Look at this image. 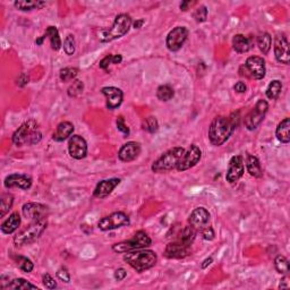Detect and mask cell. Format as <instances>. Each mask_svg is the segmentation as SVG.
Masks as SVG:
<instances>
[{
    "instance_id": "cell-1",
    "label": "cell",
    "mask_w": 290,
    "mask_h": 290,
    "mask_svg": "<svg viewBox=\"0 0 290 290\" xmlns=\"http://www.w3.org/2000/svg\"><path fill=\"white\" fill-rule=\"evenodd\" d=\"M239 113H233L229 117L216 116L209 127V139L212 145L221 146L233 134L238 126Z\"/></svg>"
},
{
    "instance_id": "cell-2",
    "label": "cell",
    "mask_w": 290,
    "mask_h": 290,
    "mask_svg": "<svg viewBox=\"0 0 290 290\" xmlns=\"http://www.w3.org/2000/svg\"><path fill=\"white\" fill-rule=\"evenodd\" d=\"M41 139L42 133L39 129V124L34 119H29L23 123L12 136V141L16 146L36 145L41 142Z\"/></svg>"
},
{
    "instance_id": "cell-3",
    "label": "cell",
    "mask_w": 290,
    "mask_h": 290,
    "mask_svg": "<svg viewBox=\"0 0 290 290\" xmlns=\"http://www.w3.org/2000/svg\"><path fill=\"white\" fill-rule=\"evenodd\" d=\"M124 261L136 272L142 273L155 267L158 262V256L155 251L144 249L125 253Z\"/></svg>"
},
{
    "instance_id": "cell-4",
    "label": "cell",
    "mask_w": 290,
    "mask_h": 290,
    "mask_svg": "<svg viewBox=\"0 0 290 290\" xmlns=\"http://www.w3.org/2000/svg\"><path fill=\"white\" fill-rule=\"evenodd\" d=\"M132 24V17L128 14H119V15L116 16L113 26L110 29H102L100 31L99 40L103 42V43H107V42L120 39V38H123L129 32Z\"/></svg>"
},
{
    "instance_id": "cell-5",
    "label": "cell",
    "mask_w": 290,
    "mask_h": 290,
    "mask_svg": "<svg viewBox=\"0 0 290 290\" xmlns=\"http://www.w3.org/2000/svg\"><path fill=\"white\" fill-rule=\"evenodd\" d=\"M48 227L47 219L38 220V221H33L31 225H29L26 228L17 233L14 237V244L16 247H20L24 245H30L38 240L41 237L42 233L44 232V230Z\"/></svg>"
},
{
    "instance_id": "cell-6",
    "label": "cell",
    "mask_w": 290,
    "mask_h": 290,
    "mask_svg": "<svg viewBox=\"0 0 290 290\" xmlns=\"http://www.w3.org/2000/svg\"><path fill=\"white\" fill-rule=\"evenodd\" d=\"M184 153L185 149L181 148V146H176V148L168 150L160 158L153 162L151 167L152 171L155 174H161L166 173V171L176 169L180 159L183 158Z\"/></svg>"
},
{
    "instance_id": "cell-7",
    "label": "cell",
    "mask_w": 290,
    "mask_h": 290,
    "mask_svg": "<svg viewBox=\"0 0 290 290\" xmlns=\"http://www.w3.org/2000/svg\"><path fill=\"white\" fill-rule=\"evenodd\" d=\"M152 245V239L144 230H139L131 239L116 243L113 245V251L118 254H125L128 251L148 249Z\"/></svg>"
},
{
    "instance_id": "cell-8",
    "label": "cell",
    "mask_w": 290,
    "mask_h": 290,
    "mask_svg": "<svg viewBox=\"0 0 290 290\" xmlns=\"http://www.w3.org/2000/svg\"><path fill=\"white\" fill-rule=\"evenodd\" d=\"M269 110V103L267 100H258L249 114L244 118V125L249 131H255L263 123L265 116Z\"/></svg>"
},
{
    "instance_id": "cell-9",
    "label": "cell",
    "mask_w": 290,
    "mask_h": 290,
    "mask_svg": "<svg viewBox=\"0 0 290 290\" xmlns=\"http://www.w3.org/2000/svg\"><path fill=\"white\" fill-rule=\"evenodd\" d=\"M129 225H131L129 216L125 212L118 211L100 219L99 222H97V228L102 230V232H110V230L121 228V227H127Z\"/></svg>"
},
{
    "instance_id": "cell-10",
    "label": "cell",
    "mask_w": 290,
    "mask_h": 290,
    "mask_svg": "<svg viewBox=\"0 0 290 290\" xmlns=\"http://www.w3.org/2000/svg\"><path fill=\"white\" fill-rule=\"evenodd\" d=\"M188 33L190 32H188V30L185 26H177L171 30L168 33L166 39V45L168 50L171 52L179 51L187 40Z\"/></svg>"
},
{
    "instance_id": "cell-11",
    "label": "cell",
    "mask_w": 290,
    "mask_h": 290,
    "mask_svg": "<svg viewBox=\"0 0 290 290\" xmlns=\"http://www.w3.org/2000/svg\"><path fill=\"white\" fill-rule=\"evenodd\" d=\"M201 159H202L201 149L198 148L197 145L192 144L187 150H185L183 158L180 159V161L178 163L176 169L179 171V173L190 170L191 168L196 166L197 163L201 161Z\"/></svg>"
},
{
    "instance_id": "cell-12",
    "label": "cell",
    "mask_w": 290,
    "mask_h": 290,
    "mask_svg": "<svg viewBox=\"0 0 290 290\" xmlns=\"http://www.w3.org/2000/svg\"><path fill=\"white\" fill-rule=\"evenodd\" d=\"M244 171H245V166H244L243 156L233 155L228 163V169H227L226 174L227 181L232 185L236 184L243 177Z\"/></svg>"
},
{
    "instance_id": "cell-13",
    "label": "cell",
    "mask_w": 290,
    "mask_h": 290,
    "mask_svg": "<svg viewBox=\"0 0 290 290\" xmlns=\"http://www.w3.org/2000/svg\"><path fill=\"white\" fill-rule=\"evenodd\" d=\"M274 56L278 62L284 65H289L290 50L287 37L284 33L277 34L274 39Z\"/></svg>"
},
{
    "instance_id": "cell-14",
    "label": "cell",
    "mask_w": 290,
    "mask_h": 290,
    "mask_svg": "<svg viewBox=\"0 0 290 290\" xmlns=\"http://www.w3.org/2000/svg\"><path fill=\"white\" fill-rule=\"evenodd\" d=\"M22 213L27 220L31 221H38V220L47 219L49 215V209L47 205L41 203H34V202H27L23 205Z\"/></svg>"
},
{
    "instance_id": "cell-15",
    "label": "cell",
    "mask_w": 290,
    "mask_h": 290,
    "mask_svg": "<svg viewBox=\"0 0 290 290\" xmlns=\"http://www.w3.org/2000/svg\"><path fill=\"white\" fill-rule=\"evenodd\" d=\"M68 153L73 159L82 160L87 155V143L81 135H73L68 141Z\"/></svg>"
},
{
    "instance_id": "cell-16",
    "label": "cell",
    "mask_w": 290,
    "mask_h": 290,
    "mask_svg": "<svg viewBox=\"0 0 290 290\" xmlns=\"http://www.w3.org/2000/svg\"><path fill=\"white\" fill-rule=\"evenodd\" d=\"M249 72L251 78L254 79H263L265 77V73H267V68H265V61L262 57L258 56H251L247 58V60L244 65Z\"/></svg>"
},
{
    "instance_id": "cell-17",
    "label": "cell",
    "mask_w": 290,
    "mask_h": 290,
    "mask_svg": "<svg viewBox=\"0 0 290 290\" xmlns=\"http://www.w3.org/2000/svg\"><path fill=\"white\" fill-rule=\"evenodd\" d=\"M101 93L106 97V106L109 110H116L124 101V92L116 86H104Z\"/></svg>"
},
{
    "instance_id": "cell-18",
    "label": "cell",
    "mask_w": 290,
    "mask_h": 290,
    "mask_svg": "<svg viewBox=\"0 0 290 290\" xmlns=\"http://www.w3.org/2000/svg\"><path fill=\"white\" fill-rule=\"evenodd\" d=\"M33 180L30 176L25 174H12L5 178L3 186L7 190L9 188H19V190L27 191L32 187Z\"/></svg>"
},
{
    "instance_id": "cell-19",
    "label": "cell",
    "mask_w": 290,
    "mask_h": 290,
    "mask_svg": "<svg viewBox=\"0 0 290 290\" xmlns=\"http://www.w3.org/2000/svg\"><path fill=\"white\" fill-rule=\"evenodd\" d=\"M210 219H211L210 212L205 208L200 207L192 211L190 218H188V225H191L193 228L196 229L198 232L209 226Z\"/></svg>"
},
{
    "instance_id": "cell-20",
    "label": "cell",
    "mask_w": 290,
    "mask_h": 290,
    "mask_svg": "<svg viewBox=\"0 0 290 290\" xmlns=\"http://www.w3.org/2000/svg\"><path fill=\"white\" fill-rule=\"evenodd\" d=\"M192 254V249L190 246H185L179 242H171L168 244L163 251L165 257L169 260H183Z\"/></svg>"
},
{
    "instance_id": "cell-21",
    "label": "cell",
    "mask_w": 290,
    "mask_h": 290,
    "mask_svg": "<svg viewBox=\"0 0 290 290\" xmlns=\"http://www.w3.org/2000/svg\"><path fill=\"white\" fill-rule=\"evenodd\" d=\"M141 151L142 148L138 142H127L118 151V159L121 162H132L138 158V155H141Z\"/></svg>"
},
{
    "instance_id": "cell-22",
    "label": "cell",
    "mask_w": 290,
    "mask_h": 290,
    "mask_svg": "<svg viewBox=\"0 0 290 290\" xmlns=\"http://www.w3.org/2000/svg\"><path fill=\"white\" fill-rule=\"evenodd\" d=\"M120 178H110V179H104L97 183V187L94 188L93 196L99 198V200H103L109 196L113 193L118 185L120 184Z\"/></svg>"
},
{
    "instance_id": "cell-23",
    "label": "cell",
    "mask_w": 290,
    "mask_h": 290,
    "mask_svg": "<svg viewBox=\"0 0 290 290\" xmlns=\"http://www.w3.org/2000/svg\"><path fill=\"white\" fill-rule=\"evenodd\" d=\"M73 133H74V125L71 121H61L60 124H58L55 133L52 134V139L55 142H64L71 137Z\"/></svg>"
},
{
    "instance_id": "cell-24",
    "label": "cell",
    "mask_w": 290,
    "mask_h": 290,
    "mask_svg": "<svg viewBox=\"0 0 290 290\" xmlns=\"http://www.w3.org/2000/svg\"><path fill=\"white\" fill-rule=\"evenodd\" d=\"M20 214L19 212H13L9 215V218H7L5 221L1 223L0 230L3 235H12L13 232H15L20 226Z\"/></svg>"
},
{
    "instance_id": "cell-25",
    "label": "cell",
    "mask_w": 290,
    "mask_h": 290,
    "mask_svg": "<svg viewBox=\"0 0 290 290\" xmlns=\"http://www.w3.org/2000/svg\"><path fill=\"white\" fill-rule=\"evenodd\" d=\"M232 47L237 54H246L253 47V41L244 34H236L232 38Z\"/></svg>"
},
{
    "instance_id": "cell-26",
    "label": "cell",
    "mask_w": 290,
    "mask_h": 290,
    "mask_svg": "<svg viewBox=\"0 0 290 290\" xmlns=\"http://www.w3.org/2000/svg\"><path fill=\"white\" fill-rule=\"evenodd\" d=\"M275 136L282 144H288L290 142V118L286 117L278 124L275 129Z\"/></svg>"
},
{
    "instance_id": "cell-27",
    "label": "cell",
    "mask_w": 290,
    "mask_h": 290,
    "mask_svg": "<svg viewBox=\"0 0 290 290\" xmlns=\"http://www.w3.org/2000/svg\"><path fill=\"white\" fill-rule=\"evenodd\" d=\"M246 169L251 176L255 178H261L263 176V170H262L260 160L253 155L247 153L246 155Z\"/></svg>"
},
{
    "instance_id": "cell-28",
    "label": "cell",
    "mask_w": 290,
    "mask_h": 290,
    "mask_svg": "<svg viewBox=\"0 0 290 290\" xmlns=\"http://www.w3.org/2000/svg\"><path fill=\"white\" fill-rule=\"evenodd\" d=\"M14 6L20 12H31L34 9H42L47 6V2L41 0H17L14 2Z\"/></svg>"
},
{
    "instance_id": "cell-29",
    "label": "cell",
    "mask_w": 290,
    "mask_h": 290,
    "mask_svg": "<svg viewBox=\"0 0 290 290\" xmlns=\"http://www.w3.org/2000/svg\"><path fill=\"white\" fill-rule=\"evenodd\" d=\"M196 235H197V230L193 228L191 225H188L185 227V228L180 232L179 235H178L177 242L181 243L185 246L192 247L195 238H196Z\"/></svg>"
},
{
    "instance_id": "cell-30",
    "label": "cell",
    "mask_w": 290,
    "mask_h": 290,
    "mask_svg": "<svg viewBox=\"0 0 290 290\" xmlns=\"http://www.w3.org/2000/svg\"><path fill=\"white\" fill-rule=\"evenodd\" d=\"M44 36L47 37L49 40H50L52 50H55V51L60 50L62 47V43H61V39H60V36H59V31L57 27L56 26L47 27Z\"/></svg>"
},
{
    "instance_id": "cell-31",
    "label": "cell",
    "mask_w": 290,
    "mask_h": 290,
    "mask_svg": "<svg viewBox=\"0 0 290 290\" xmlns=\"http://www.w3.org/2000/svg\"><path fill=\"white\" fill-rule=\"evenodd\" d=\"M257 42V47L260 49V51L263 55H268L271 50V45H272V37L270 34L267 32L261 33L260 36L257 37L256 39Z\"/></svg>"
},
{
    "instance_id": "cell-32",
    "label": "cell",
    "mask_w": 290,
    "mask_h": 290,
    "mask_svg": "<svg viewBox=\"0 0 290 290\" xmlns=\"http://www.w3.org/2000/svg\"><path fill=\"white\" fill-rule=\"evenodd\" d=\"M14 204V196L9 193H2L1 197H0V216L3 218L7 213L9 212V210L13 208Z\"/></svg>"
},
{
    "instance_id": "cell-33",
    "label": "cell",
    "mask_w": 290,
    "mask_h": 290,
    "mask_svg": "<svg viewBox=\"0 0 290 290\" xmlns=\"http://www.w3.org/2000/svg\"><path fill=\"white\" fill-rule=\"evenodd\" d=\"M282 91V83L279 79H274L270 84H269L267 91H265V94H267V97L270 100H277L279 96H280Z\"/></svg>"
},
{
    "instance_id": "cell-34",
    "label": "cell",
    "mask_w": 290,
    "mask_h": 290,
    "mask_svg": "<svg viewBox=\"0 0 290 290\" xmlns=\"http://www.w3.org/2000/svg\"><path fill=\"white\" fill-rule=\"evenodd\" d=\"M6 289H19V290H27V289H38V287L36 285L31 284L25 279L23 278H16L14 279L9 282L8 285H7Z\"/></svg>"
},
{
    "instance_id": "cell-35",
    "label": "cell",
    "mask_w": 290,
    "mask_h": 290,
    "mask_svg": "<svg viewBox=\"0 0 290 290\" xmlns=\"http://www.w3.org/2000/svg\"><path fill=\"white\" fill-rule=\"evenodd\" d=\"M14 261H15L19 269H20L23 272H25V273H30V272L33 271L34 264L29 257L22 256V255H15V256H14Z\"/></svg>"
},
{
    "instance_id": "cell-36",
    "label": "cell",
    "mask_w": 290,
    "mask_h": 290,
    "mask_svg": "<svg viewBox=\"0 0 290 290\" xmlns=\"http://www.w3.org/2000/svg\"><path fill=\"white\" fill-rule=\"evenodd\" d=\"M174 97V91L173 89V86L168 85V84H165V85H160L158 89H156V97L160 101H163V102H167L173 99Z\"/></svg>"
},
{
    "instance_id": "cell-37",
    "label": "cell",
    "mask_w": 290,
    "mask_h": 290,
    "mask_svg": "<svg viewBox=\"0 0 290 290\" xmlns=\"http://www.w3.org/2000/svg\"><path fill=\"white\" fill-rule=\"evenodd\" d=\"M274 267L278 273L284 274V275L288 274V272L290 270L289 262L287 260V257L284 256V255H278V256L274 258Z\"/></svg>"
},
{
    "instance_id": "cell-38",
    "label": "cell",
    "mask_w": 290,
    "mask_h": 290,
    "mask_svg": "<svg viewBox=\"0 0 290 290\" xmlns=\"http://www.w3.org/2000/svg\"><path fill=\"white\" fill-rule=\"evenodd\" d=\"M78 73H79L78 68L66 67L60 69V72H59V77H60L62 82H71V81H74L76 76L78 75Z\"/></svg>"
},
{
    "instance_id": "cell-39",
    "label": "cell",
    "mask_w": 290,
    "mask_h": 290,
    "mask_svg": "<svg viewBox=\"0 0 290 290\" xmlns=\"http://www.w3.org/2000/svg\"><path fill=\"white\" fill-rule=\"evenodd\" d=\"M84 91V83L79 79H74L67 89V94L71 97H77L81 96Z\"/></svg>"
},
{
    "instance_id": "cell-40",
    "label": "cell",
    "mask_w": 290,
    "mask_h": 290,
    "mask_svg": "<svg viewBox=\"0 0 290 290\" xmlns=\"http://www.w3.org/2000/svg\"><path fill=\"white\" fill-rule=\"evenodd\" d=\"M143 129L150 133V134H155V133L158 132L159 129L158 119L153 116L146 117L145 119L143 120Z\"/></svg>"
},
{
    "instance_id": "cell-41",
    "label": "cell",
    "mask_w": 290,
    "mask_h": 290,
    "mask_svg": "<svg viewBox=\"0 0 290 290\" xmlns=\"http://www.w3.org/2000/svg\"><path fill=\"white\" fill-rule=\"evenodd\" d=\"M64 51L67 56H73L76 51V41L73 34H68L64 41Z\"/></svg>"
},
{
    "instance_id": "cell-42",
    "label": "cell",
    "mask_w": 290,
    "mask_h": 290,
    "mask_svg": "<svg viewBox=\"0 0 290 290\" xmlns=\"http://www.w3.org/2000/svg\"><path fill=\"white\" fill-rule=\"evenodd\" d=\"M208 14H209L208 8L204 5H202L200 7H197V8L193 12V19H195V22L197 23H204L208 19Z\"/></svg>"
},
{
    "instance_id": "cell-43",
    "label": "cell",
    "mask_w": 290,
    "mask_h": 290,
    "mask_svg": "<svg viewBox=\"0 0 290 290\" xmlns=\"http://www.w3.org/2000/svg\"><path fill=\"white\" fill-rule=\"evenodd\" d=\"M56 275H57V278L59 279V280L65 282V284H69L71 282V273H69L68 269L66 267H61L59 270L57 271V273H56Z\"/></svg>"
},
{
    "instance_id": "cell-44",
    "label": "cell",
    "mask_w": 290,
    "mask_h": 290,
    "mask_svg": "<svg viewBox=\"0 0 290 290\" xmlns=\"http://www.w3.org/2000/svg\"><path fill=\"white\" fill-rule=\"evenodd\" d=\"M198 232L201 233L202 238H203L204 240H208V242H211V240L215 238L214 230H213V228L210 225L208 227H205V228H203L201 230V232Z\"/></svg>"
},
{
    "instance_id": "cell-45",
    "label": "cell",
    "mask_w": 290,
    "mask_h": 290,
    "mask_svg": "<svg viewBox=\"0 0 290 290\" xmlns=\"http://www.w3.org/2000/svg\"><path fill=\"white\" fill-rule=\"evenodd\" d=\"M42 282H43L44 287L47 289L52 290V289L57 288V281H56L55 279L52 278L49 273H44L43 274V277H42Z\"/></svg>"
},
{
    "instance_id": "cell-46",
    "label": "cell",
    "mask_w": 290,
    "mask_h": 290,
    "mask_svg": "<svg viewBox=\"0 0 290 290\" xmlns=\"http://www.w3.org/2000/svg\"><path fill=\"white\" fill-rule=\"evenodd\" d=\"M116 125H117V129L119 132L123 133L125 136H128L129 135V128L127 127V125L125 124V119L123 116H119L117 118L116 120Z\"/></svg>"
},
{
    "instance_id": "cell-47",
    "label": "cell",
    "mask_w": 290,
    "mask_h": 290,
    "mask_svg": "<svg viewBox=\"0 0 290 290\" xmlns=\"http://www.w3.org/2000/svg\"><path fill=\"white\" fill-rule=\"evenodd\" d=\"M113 60H114V55H108V56H106V57H104L102 59V60L100 61V64H99L100 68L103 69V71L108 72V69H109V66L110 65H114Z\"/></svg>"
},
{
    "instance_id": "cell-48",
    "label": "cell",
    "mask_w": 290,
    "mask_h": 290,
    "mask_svg": "<svg viewBox=\"0 0 290 290\" xmlns=\"http://www.w3.org/2000/svg\"><path fill=\"white\" fill-rule=\"evenodd\" d=\"M114 277H115V279H116L117 281H123L124 279H125L126 277H127V271H126L124 268L117 269V270L115 271Z\"/></svg>"
},
{
    "instance_id": "cell-49",
    "label": "cell",
    "mask_w": 290,
    "mask_h": 290,
    "mask_svg": "<svg viewBox=\"0 0 290 290\" xmlns=\"http://www.w3.org/2000/svg\"><path fill=\"white\" fill-rule=\"evenodd\" d=\"M29 81H30L29 76H27L25 73H22V74L19 76V78H17V85L19 87H24L26 84H29Z\"/></svg>"
},
{
    "instance_id": "cell-50",
    "label": "cell",
    "mask_w": 290,
    "mask_h": 290,
    "mask_svg": "<svg viewBox=\"0 0 290 290\" xmlns=\"http://www.w3.org/2000/svg\"><path fill=\"white\" fill-rule=\"evenodd\" d=\"M233 90H235L237 93H245L247 91V85L242 81L237 82L235 84V86H233Z\"/></svg>"
},
{
    "instance_id": "cell-51",
    "label": "cell",
    "mask_w": 290,
    "mask_h": 290,
    "mask_svg": "<svg viewBox=\"0 0 290 290\" xmlns=\"http://www.w3.org/2000/svg\"><path fill=\"white\" fill-rule=\"evenodd\" d=\"M195 3H196V1H190V0H185V1H183L180 3V9L183 10V12H186V10H188L191 8L192 6H194Z\"/></svg>"
},
{
    "instance_id": "cell-52",
    "label": "cell",
    "mask_w": 290,
    "mask_h": 290,
    "mask_svg": "<svg viewBox=\"0 0 290 290\" xmlns=\"http://www.w3.org/2000/svg\"><path fill=\"white\" fill-rule=\"evenodd\" d=\"M288 280H289L288 275L285 274V277L281 279L280 284H279V289H288L290 287V282Z\"/></svg>"
},
{
    "instance_id": "cell-53",
    "label": "cell",
    "mask_w": 290,
    "mask_h": 290,
    "mask_svg": "<svg viewBox=\"0 0 290 290\" xmlns=\"http://www.w3.org/2000/svg\"><path fill=\"white\" fill-rule=\"evenodd\" d=\"M213 263V257L212 256H210V257H208V258H205V260L202 262V264H201V268L202 269H207L209 265H211Z\"/></svg>"
},
{
    "instance_id": "cell-54",
    "label": "cell",
    "mask_w": 290,
    "mask_h": 290,
    "mask_svg": "<svg viewBox=\"0 0 290 290\" xmlns=\"http://www.w3.org/2000/svg\"><path fill=\"white\" fill-rule=\"evenodd\" d=\"M144 23H145V20L144 19H136L134 23H133V27H134L135 30H138V29H141V27L144 25Z\"/></svg>"
},
{
    "instance_id": "cell-55",
    "label": "cell",
    "mask_w": 290,
    "mask_h": 290,
    "mask_svg": "<svg viewBox=\"0 0 290 290\" xmlns=\"http://www.w3.org/2000/svg\"><path fill=\"white\" fill-rule=\"evenodd\" d=\"M45 39H47V37H45V36H42L40 38H38V39L36 40V44L37 45H42V44H43V42H44Z\"/></svg>"
}]
</instances>
